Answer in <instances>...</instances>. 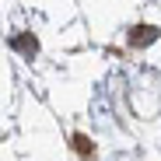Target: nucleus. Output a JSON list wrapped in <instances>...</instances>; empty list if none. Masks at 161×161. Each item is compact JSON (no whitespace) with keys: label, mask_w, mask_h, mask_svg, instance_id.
I'll return each mask as SVG.
<instances>
[{"label":"nucleus","mask_w":161,"mask_h":161,"mask_svg":"<svg viewBox=\"0 0 161 161\" xmlns=\"http://www.w3.org/2000/svg\"><path fill=\"white\" fill-rule=\"evenodd\" d=\"M154 39V28H137V35H133V42H151Z\"/></svg>","instance_id":"1"}]
</instances>
